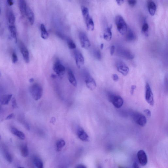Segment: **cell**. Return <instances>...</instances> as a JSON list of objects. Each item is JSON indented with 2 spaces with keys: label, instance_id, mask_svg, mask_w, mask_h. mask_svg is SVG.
Returning a JSON list of instances; mask_svg holds the SVG:
<instances>
[{
  "label": "cell",
  "instance_id": "cell-1",
  "mask_svg": "<svg viewBox=\"0 0 168 168\" xmlns=\"http://www.w3.org/2000/svg\"><path fill=\"white\" fill-rule=\"evenodd\" d=\"M29 91L34 100L38 101L42 97L43 88L42 86L39 84L35 83L31 85L29 88Z\"/></svg>",
  "mask_w": 168,
  "mask_h": 168
},
{
  "label": "cell",
  "instance_id": "cell-2",
  "mask_svg": "<svg viewBox=\"0 0 168 168\" xmlns=\"http://www.w3.org/2000/svg\"><path fill=\"white\" fill-rule=\"evenodd\" d=\"M115 23L118 32L122 35H124L128 30L126 24L122 17L118 16L115 18Z\"/></svg>",
  "mask_w": 168,
  "mask_h": 168
},
{
  "label": "cell",
  "instance_id": "cell-3",
  "mask_svg": "<svg viewBox=\"0 0 168 168\" xmlns=\"http://www.w3.org/2000/svg\"><path fill=\"white\" fill-rule=\"evenodd\" d=\"M108 98L110 102L117 108H121L124 104V100L121 97L114 94L109 93Z\"/></svg>",
  "mask_w": 168,
  "mask_h": 168
},
{
  "label": "cell",
  "instance_id": "cell-4",
  "mask_svg": "<svg viewBox=\"0 0 168 168\" xmlns=\"http://www.w3.org/2000/svg\"><path fill=\"white\" fill-rule=\"evenodd\" d=\"M117 52L118 56L127 60H132L134 58V54L128 49L123 47H118Z\"/></svg>",
  "mask_w": 168,
  "mask_h": 168
},
{
  "label": "cell",
  "instance_id": "cell-5",
  "mask_svg": "<svg viewBox=\"0 0 168 168\" xmlns=\"http://www.w3.org/2000/svg\"><path fill=\"white\" fill-rule=\"evenodd\" d=\"M53 69L58 76L62 78L65 74V69L59 59L56 60L53 66Z\"/></svg>",
  "mask_w": 168,
  "mask_h": 168
},
{
  "label": "cell",
  "instance_id": "cell-6",
  "mask_svg": "<svg viewBox=\"0 0 168 168\" xmlns=\"http://www.w3.org/2000/svg\"><path fill=\"white\" fill-rule=\"evenodd\" d=\"M145 99L147 102L151 106L154 103L153 94L149 83H146V85Z\"/></svg>",
  "mask_w": 168,
  "mask_h": 168
},
{
  "label": "cell",
  "instance_id": "cell-7",
  "mask_svg": "<svg viewBox=\"0 0 168 168\" xmlns=\"http://www.w3.org/2000/svg\"><path fill=\"white\" fill-rule=\"evenodd\" d=\"M134 121L139 125L141 126H145L147 122V120L145 116L139 113H135L132 115Z\"/></svg>",
  "mask_w": 168,
  "mask_h": 168
},
{
  "label": "cell",
  "instance_id": "cell-8",
  "mask_svg": "<svg viewBox=\"0 0 168 168\" xmlns=\"http://www.w3.org/2000/svg\"><path fill=\"white\" fill-rule=\"evenodd\" d=\"M116 68L118 71L124 76H126L129 72V68L126 64L121 61H118L116 63Z\"/></svg>",
  "mask_w": 168,
  "mask_h": 168
},
{
  "label": "cell",
  "instance_id": "cell-9",
  "mask_svg": "<svg viewBox=\"0 0 168 168\" xmlns=\"http://www.w3.org/2000/svg\"><path fill=\"white\" fill-rule=\"evenodd\" d=\"M79 37L81 47L85 49L89 48L91 44L86 34L84 32H81L79 34Z\"/></svg>",
  "mask_w": 168,
  "mask_h": 168
},
{
  "label": "cell",
  "instance_id": "cell-10",
  "mask_svg": "<svg viewBox=\"0 0 168 168\" xmlns=\"http://www.w3.org/2000/svg\"><path fill=\"white\" fill-rule=\"evenodd\" d=\"M19 46L22 54L23 59L26 63L29 62V54L28 50L24 43L21 41L19 42Z\"/></svg>",
  "mask_w": 168,
  "mask_h": 168
},
{
  "label": "cell",
  "instance_id": "cell-11",
  "mask_svg": "<svg viewBox=\"0 0 168 168\" xmlns=\"http://www.w3.org/2000/svg\"><path fill=\"white\" fill-rule=\"evenodd\" d=\"M75 61L77 67L81 68L85 64V59L82 54L78 50L75 51L74 53Z\"/></svg>",
  "mask_w": 168,
  "mask_h": 168
},
{
  "label": "cell",
  "instance_id": "cell-12",
  "mask_svg": "<svg viewBox=\"0 0 168 168\" xmlns=\"http://www.w3.org/2000/svg\"><path fill=\"white\" fill-rule=\"evenodd\" d=\"M85 82L88 89L91 90H93L95 89L96 87V82L89 73H87L85 75Z\"/></svg>",
  "mask_w": 168,
  "mask_h": 168
},
{
  "label": "cell",
  "instance_id": "cell-13",
  "mask_svg": "<svg viewBox=\"0 0 168 168\" xmlns=\"http://www.w3.org/2000/svg\"><path fill=\"white\" fill-rule=\"evenodd\" d=\"M137 156L139 162L141 165L144 166L147 165L148 162L147 157L144 151L142 150L139 151L138 152Z\"/></svg>",
  "mask_w": 168,
  "mask_h": 168
},
{
  "label": "cell",
  "instance_id": "cell-14",
  "mask_svg": "<svg viewBox=\"0 0 168 168\" xmlns=\"http://www.w3.org/2000/svg\"><path fill=\"white\" fill-rule=\"evenodd\" d=\"M77 135L79 139L83 142H88L89 138L87 133L81 127H79L77 129Z\"/></svg>",
  "mask_w": 168,
  "mask_h": 168
},
{
  "label": "cell",
  "instance_id": "cell-15",
  "mask_svg": "<svg viewBox=\"0 0 168 168\" xmlns=\"http://www.w3.org/2000/svg\"><path fill=\"white\" fill-rule=\"evenodd\" d=\"M83 17L85 19L87 30L90 31H93L94 29V21L90 17L89 14Z\"/></svg>",
  "mask_w": 168,
  "mask_h": 168
},
{
  "label": "cell",
  "instance_id": "cell-16",
  "mask_svg": "<svg viewBox=\"0 0 168 168\" xmlns=\"http://www.w3.org/2000/svg\"><path fill=\"white\" fill-rule=\"evenodd\" d=\"M25 16H26L31 25H33L34 22V15L33 12L31 8L27 6L26 12Z\"/></svg>",
  "mask_w": 168,
  "mask_h": 168
},
{
  "label": "cell",
  "instance_id": "cell-17",
  "mask_svg": "<svg viewBox=\"0 0 168 168\" xmlns=\"http://www.w3.org/2000/svg\"><path fill=\"white\" fill-rule=\"evenodd\" d=\"M19 5L21 15L24 17L25 16L26 12L27 7L25 0H19Z\"/></svg>",
  "mask_w": 168,
  "mask_h": 168
},
{
  "label": "cell",
  "instance_id": "cell-18",
  "mask_svg": "<svg viewBox=\"0 0 168 168\" xmlns=\"http://www.w3.org/2000/svg\"><path fill=\"white\" fill-rule=\"evenodd\" d=\"M147 6L149 14L151 15L154 16L156 11V6L155 3L151 0H149L148 1Z\"/></svg>",
  "mask_w": 168,
  "mask_h": 168
},
{
  "label": "cell",
  "instance_id": "cell-19",
  "mask_svg": "<svg viewBox=\"0 0 168 168\" xmlns=\"http://www.w3.org/2000/svg\"><path fill=\"white\" fill-rule=\"evenodd\" d=\"M11 131L12 134L18 137L19 139L24 140L25 139V136L24 133L18 130L15 127H12Z\"/></svg>",
  "mask_w": 168,
  "mask_h": 168
},
{
  "label": "cell",
  "instance_id": "cell-20",
  "mask_svg": "<svg viewBox=\"0 0 168 168\" xmlns=\"http://www.w3.org/2000/svg\"><path fill=\"white\" fill-rule=\"evenodd\" d=\"M68 77L69 81L74 87L77 86V82L74 73L70 69H68Z\"/></svg>",
  "mask_w": 168,
  "mask_h": 168
},
{
  "label": "cell",
  "instance_id": "cell-21",
  "mask_svg": "<svg viewBox=\"0 0 168 168\" xmlns=\"http://www.w3.org/2000/svg\"><path fill=\"white\" fill-rule=\"evenodd\" d=\"M126 34V39L127 41L131 42L136 40V36L132 30L128 29Z\"/></svg>",
  "mask_w": 168,
  "mask_h": 168
},
{
  "label": "cell",
  "instance_id": "cell-22",
  "mask_svg": "<svg viewBox=\"0 0 168 168\" xmlns=\"http://www.w3.org/2000/svg\"><path fill=\"white\" fill-rule=\"evenodd\" d=\"M7 18L9 25H15L16 17L11 10H8L7 13Z\"/></svg>",
  "mask_w": 168,
  "mask_h": 168
},
{
  "label": "cell",
  "instance_id": "cell-23",
  "mask_svg": "<svg viewBox=\"0 0 168 168\" xmlns=\"http://www.w3.org/2000/svg\"><path fill=\"white\" fill-rule=\"evenodd\" d=\"M12 97V94L4 95L0 97V102L2 105H7L11 100Z\"/></svg>",
  "mask_w": 168,
  "mask_h": 168
},
{
  "label": "cell",
  "instance_id": "cell-24",
  "mask_svg": "<svg viewBox=\"0 0 168 168\" xmlns=\"http://www.w3.org/2000/svg\"><path fill=\"white\" fill-rule=\"evenodd\" d=\"M9 29L12 37L14 39L15 42L17 43L18 38L15 26V25H9Z\"/></svg>",
  "mask_w": 168,
  "mask_h": 168
},
{
  "label": "cell",
  "instance_id": "cell-25",
  "mask_svg": "<svg viewBox=\"0 0 168 168\" xmlns=\"http://www.w3.org/2000/svg\"><path fill=\"white\" fill-rule=\"evenodd\" d=\"M41 31V36L42 38L44 40H46L48 38L49 34L47 32L45 25L42 24L40 26Z\"/></svg>",
  "mask_w": 168,
  "mask_h": 168
},
{
  "label": "cell",
  "instance_id": "cell-26",
  "mask_svg": "<svg viewBox=\"0 0 168 168\" xmlns=\"http://www.w3.org/2000/svg\"><path fill=\"white\" fill-rule=\"evenodd\" d=\"M112 37V33L110 28H107L104 32L103 38L107 41H110Z\"/></svg>",
  "mask_w": 168,
  "mask_h": 168
},
{
  "label": "cell",
  "instance_id": "cell-27",
  "mask_svg": "<svg viewBox=\"0 0 168 168\" xmlns=\"http://www.w3.org/2000/svg\"><path fill=\"white\" fill-rule=\"evenodd\" d=\"M33 162L35 166L38 168H43L44 164L42 161L39 157H34L33 159Z\"/></svg>",
  "mask_w": 168,
  "mask_h": 168
},
{
  "label": "cell",
  "instance_id": "cell-28",
  "mask_svg": "<svg viewBox=\"0 0 168 168\" xmlns=\"http://www.w3.org/2000/svg\"><path fill=\"white\" fill-rule=\"evenodd\" d=\"M21 156L24 157H26L28 156L29 151L26 144H24L21 147Z\"/></svg>",
  "mask_w": 168,
  "mask_h": 168
},
{
  "label": "cell",
  "instance_id": "cell-29",
  "mask_svg": "<svg viewBox=\"0 0 168 168\" xmlns=\"http://www.w3.org/2000/svg\"><path fill=\"white\" fill-rule=\"evenodd\" d=\"M65 142L63 140H60L57 141L56 144V147L57 151H61L62 148L65 145Z\"/></svg>",
  "mask_w": 168,
  "mask_h": 168
},
{
  "label": "cell",
  "instance_id": "cell-30",
  "mask_svg": "<svg viewBox=\"0 0 168 168\" xmlns=\"http://www.w3.org/2000/svg\"><path fill=\"white\" fill-rule=\"evenodd\" d=\"M3 153L4 156L6 161L9 163H12L13 161L12 157L8 151L6 149H4L3 151Z\"/></svg>",
  "mask_w": 168,
  "mask_h": 168
},
{
  "label": "cell",
  "instance_id": "cell-31",
  "mask_svg": "<svg viewBox=\"0 0 168 168\" xmlns=\"http://www.w3.org/2000/svg\"><path fill=\"white\" fill-rule=\"evenodd\" d=\"M146 21V19L144 20V23L142 27V33L144 34L146 36H147L148 29H149V26Z\"/></svg>",
  "mask_w": 168,
  "mask_h": 168
},
{
  "label": "cell",
  "instance_id": "cell-32",
  "mask_svg": "<svg viewBox=\"0 0 168 168\" xmlns=\"http://www.w3.org/2000/svg\"><path fill=\"white\" fill-rule=\"evenodd\" d=\"M68 46L70 49H75L76 48V45L74 42L70 38H68L67 39Z\"/></svg>",
  "mask_w": 168,
  "mask_h": 168
},
{
  "label": "cell",
  "instance_id": "cell-33",
  "mask_svg": "<svg viewBox=\"0 0 168 168\" xmlns=\"http://www.w3.org/2000/svg\"><path fill=\"white\" fill-rule=\"evenodd\" d=\"M94 54L95 57L97 59L100 60L102 59V55L100 50H95Z\"/></svg>",
  "mask_w": 168,
  "mask_h": 168
},
{
  "label": "cell",
  "instance_id": "cell-34",
  "mask_svg": "<svg viewBox=\"0 0 168 168\" xmlns=\"http://www.w3.org/2000/svg\"><path fill=\"white\" fill-rule=\"evenodd\" d=\"M12 61L13 63H16L18 61V57L16 54L15 52H13L12 54Z\"/></svg>",
  "mask_w": 168,
  "mask_h": 168
},
{
  "label": "cell",
  "instance_id": "cell-35",
  "mask_svg": "<svg viewBox=\"0 0 168 168\" xmlns=\"http://www.w3.org/2000/svg\"><path fill=\"white\" fill-rule=\"evenodd\" d=\"M129 5L131 7H134L137 3L136 0H128Z\"/></svg>",
  "mask_w": 168,
  "mask_h": 168
},
{
  "label": "cell",
  "instance_id": "cell-36",
  "mask_svg": "<svg viewBox=\"0 0 168 168\" xmlns=\"http://www.w3.org/2000/svg\"><path fill=\"white\" fill-rule=\"evenodd\" d=\"M12 106L14 108H16L17 107V101L15 98H13L12 100Z\"/></svg>",
  "mask_w": 168,
  "mask_h": 168
},
{
  "label": "cell",
  "instance_id": "cell-37",
  "mask_svg": "<svg viewBox=\"0 0 168 168\" xmlns=\"http://www.w3.org/2000/svg\"><path fill=\"white\" fill-rule=\"evenodd\" d=\"M15 117V115L13 113L10 114V115H8L5 118L6 120H9L12 119Z\"/></svg>",
  "mask_w": 168,
  "mask_h": 168
},
{
  "label": "cell",
  "instance_id": "cell-38",
  "mask_svg": "<svg viewBox=\"0 0 168 168\" xmlns=\"http://www.w3.org/2000/svg\"><path fill=\"white\" fill-rule=\"evenodd\" d=\"M112 77L113 81L116 82L119 79V77H118V75L116 74H113Z\"/></svg>",
  "mask_w": 168,
  "mask_h": 168
},
{
  "label": "cell",
  "instance_id": "cell-39",
  "mask_svg": "<svg viewBox=\"0 0 168 168\" xmlns=\"http://www.w3.org/2000/svg\"><path fill=\"white\" fill-rule=\"evenodd\" d=\"M115 46H112L110 48V54L111 56L113 55L114 53H115Z\"/></svg>",
  "mask_w": 168,
  "mask_h": 168
},
{
  "label": "cell",
  "instance_id": "cell-40",
  "mask_svg": "<svg viewBox=\"0 0 168 168\" xmlns=\"http://www.w3.org/2000/svg\"><path fill=\"white\" fill-rule=\"evenodd\" d=\"M144 112L148 116V117H150L151 116V111L149 109H146L144 110Z\"/></svg>",
  "mask_w": 168,
  "mask_h": 168
},
{
  "label": "cell",
  "instance_id": "cell-41",
  "mask_svg": "<svg viewBox=\"0 0 168 168\" xmlns=\"http://www.w3.org/2000/svg\"><path fill=\"white\" fill-rule=\"evenodd\" d=\"M136 86L135 85H133L132 86V87L131 88L130 93L132 95H133L134 94V93L136 88Z\"/></svg>",
  "mask_w": 168,
  "mask_h": 168
},
{
  "label": "cell",
  "instance_id": "cell-42",
  "mask_svg": "<svg viewBox=\"0 0 168 168\" xmlns=\"http://www.w3.org/2000/svg\"><path fill=\"white\" fill-rule=\"evenodd\" d=\"M124 0H116V2L118 5H121L124 3Z\"/></svg>",
  "mask_w": 168,
  "mask_h": 168
},
{
  "label": "cell",
  "instance_id": "cell-43",
  "mask_svg": "<svg viewBox=\"0 0 168 168\" xmlns=\"http://www.w3.org/2000/svg\"><path fill=\"white\" fill-rule=\"evenodd\" d=\"M8 5L10 6H12L14 4L13 0H7Z\"/></svg>",
  "mask_w": 168,
  "mask_h": 168
},
{
  "label": "cell",
  "instance_id": "cell-44",
  "mask_svg": "<svg viewBox=\"0 0 168 168\" xmlns=\"http://www.w3.org/2000/svg\"><path fill=\"white\" fill-rule=\"evenodd\" d=\"M86 167H86L85 166L81 164L77 165L76 167V168H86Z\"/></svg>",
  "mask_w": 168,
  "mask_h": 168
},
{
  "label": "cell",
  "instance_id": "cell-45",
  "mask_svg": "<svg viewBox=\"0 0 168 168\" xmlns=\"http://www.w3.org/2000/svg\"><path fill=\"white\" fill-rule=\"evenodd\" d=\"M133 167L134 168H139V167L137 163L134 162L133 163Z\"/></svg>",
  "mask_w": 168,
  "mask_h": 168
},
{
  "label": "cell",
  "instance_id": "cell-46",
  "mask_svg": "<svg viewBox=\"0 0 168 168\" xmlns=\"http://www.w3.org/2000/svg\"><path fill=\"white\" fill-rule=\"evenodd\" d=\"M29 81L30 83H33L34 81V79L33 78H31L29 79Z\"/></svg>",
  "mask_w": 168,
  "mask_h": 168
},
{
  "label": "cell",
  "instance_id": "cell-47",
  "mask_svg": "<svg viewBox=\"0 0 168 168\" xmlns=\"http://www.w3.org/2000/svg\"><path fill=\"white\" fill-rule=\"evenodd\" d=\"M103 47H104V44H101L100 46L101 49H103Z\"/></svg>",
  "mask_w": 168,
  "mask_h": 168
},
{
  "label": "cell",
  "instance_id": "cell-48",
  "mask_svg": "<svg viewBox=\"0 0 168 168\" xmlns=\"http://www.w3.org/2000/svg\"><path fill=\"white\" fill-rule=\"evenodd\" d=\"M1 113H2L1 108V106H0V116H1Z\"/></svg>",
  "mask_w": 168,
  "mask_h": 168
},
{
  "label": "cell",
  "instance_id": "cell-49",
  "mask_svg": "<svg viewBox=\"0 0 168 168\" xmlns=\"http://www.w3.org/2000/svg\"><path fill=\"white\" fill-rule=\"evenodd\" d=\"M52 77H53V78H55L56 77V76L55 75H53L52 76Z\"/></svg>",
  "mask_w": 168,
  "mask_h": 168
},
{
  "label": "cell",
  "instance_id": "cell-50",
  "mask_svg": "<svg viewBox=\"0 0 168 168\" xmlns=\"http://www.w3.org/2000/svg\"><path fill=\"white\" fill-rule=\"evenodd\" d=\"M1 71H0V77H1Z\"/></svg>",
  "mask_w": 168,
  "mask_h": 168
},
{
  "label": "cell",
  "instance_id": "cell-51",
  "mask_svg": "<svg viewBox=\"0 0 168 168\" xmlns=\"http://www.w3.org/2000/svg\"><path fill=\"white\" fill-rule=\"evenodd\" d=\"M1 8H0V14H1Z\"/></svg>",
  "mask_w": 168,
  "mask_h": 168
},
{
  "label": "cell",
  "instance_id": "cell-52",
  "mask_svg": "<svg viewBox=\"0 0 168 168\" xmlns=\"http://www.w3.org/2000/svg\"><path fill=\"white\" fill-rule=\"evenodd\" d=\"M1 135H0V140H1Z\"/></svg>",
  "mask_w": 168,
  "mask_h": 168
}]
</instances>
